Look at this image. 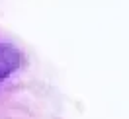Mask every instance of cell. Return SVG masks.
Segmentation results:
<instances>
[{"instance_id":"1","label":"cell","mask_w":129,"mask_h":119,"mask_svg":"<svg viewBox=\"0 0 129 119\" xmlns=\"http://www.w3.org/2000/svg\"><path fill=\"white\" fill-rule=\"evenodd\" d=\"M22 64V53L10 43H0V80L10 76Z\"/></svg>"}]
</instances>
